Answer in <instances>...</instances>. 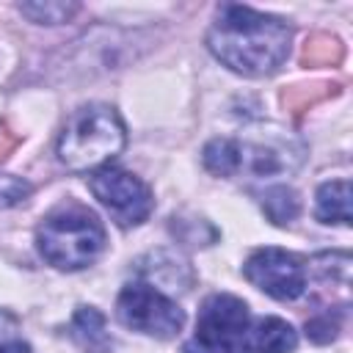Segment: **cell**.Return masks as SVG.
Instances as JSON below:
<instances>
[{
	"label": "cell",
	"mask_w": 353,
	"mask_h": 353,
	"mask_svg": "<svg viewBox=\"0 0 353 353\" xmlns=\"http://www.w3.org/2000/svg\"><path fill=\"white\" fill-rule=\"evenodd\" d=\"M292 30L284 19L248 6L223 3L207 30L210 52L243 77L273 74L290 52Z\"/></svg>",
	"instance_id": "obj_1"
},
{
	"label": "cell",
	"mask_w": 353,
	"mask_h": 353,
	"mask_svg": "<svg viewBox=\"0 0 353 353\" xmlns=\"http://www.w3.org/2000/svg\"><path fill=\"white\" fill-rule=\"evenodd\" d=\"M306 157V146L281 127H265L243 138H212L204 152V168L215 176L251 174L259 179L292 174Z\"/></svg>",
	"instance_id": "obj_2"
},
{
	"label": "cell",
	"mask_w": 353,
	"mask_h": 353,
	"mask_svg": "<svg viewBox=\"0 0 353 353\" xmlns=\"http://www.w3.org/2000/svg\"><path fill=\"white\" fill-rule=\"evenodd\" d=\"M127 143V130L121 116L102 102L77 108L58 135V160L69 171H97L110 165Z\"/></svg>",
	"instance_id": "obj_3"
},
{
	"label": "cell",
	"mask_w": 353,
	"mask_h": 353,
	"mask_svg": "<svg viewBox=\"0 0 353 353\" xmlns=\"http://www.w3.org/2000/svg\"><path fill=\"white\" fill-rule=\"evenodd\" d=\"M36 245L44 262L58 270H80L97 262L105 248V229L99 218L83 207H61L50 212L36 229Z\"/></svg>",
	"instance_id": "obj_4"
},
{
	"label": "cell",
	"mask_w": 353,
	"mask_h": 353,
	"mask_svg": "<svg viewBox=\"0 0 353 353\" xmlns=\"http://www.w3.org/2000/svg\"><path fill=\"white\" fill-rule=\"evenodd\" d=\"M248 306L237 295L215 292L199 309L196 334L182 345V353H245Z\"/></svg>",
	"instance_id": "obj_5"
},
{
	"label": "cell",
	"mask_w": 353,
	"mask_h": 353,
	"mask_svg": "<svg viewBox=\"0 0 353 353\" xmlns=\"http://www.w3.org/2000/svg\"><path fill=\"white\" fill-rule=\"evenodd\" d=\"M116 317L121 325L154 339H171L185 325V312L176 306V301L146 281L124 284L116 298Z\"/></svg>",
	"instance_id": "obj_6"
},
{
	"label": "cell",
	"mask_w": 353,
	"mask_h": 353,
	"mask_svg": "<svg viewBox=\"0 0 353 353\" xmlns=\"http://www.w3.org/2000/svg\"><path fill=\"white\" fill-rule=\"evenodd\" d=\"M94 199L113 215L119 226H138L149 218L154 199L149 185L119 165H102L88 176Z\"/></svg>",
	"instance_id": "obj_7"
},
{
	"label": "cell",
	"mask_w": 353,
	"mask_h": 353,
	"mask_svg": "<svg viewBox=\"0 0 353 353\" xmlns=\"http://www.w3.org/2000/svg\"><path fill=\"white\" fill-rule=\"evenodd\" d=\"M243 276L276 301H295L306 292V265L298 254L284 248H256L245 259Z\"/></svg>",
	"instance_id": "obj_8"
},
{
	"label": "cell",
	"mask_w": 353,
	"mask_h": 353,
	"mask_svg": "<svg viewBox=\"0 0 353 353\" xmlns=\"http://www.w3.org/2000/svg\"><path fill=\"white\" fill-rule=\"evenodd\" d=\"M245 353H292L298 347V331L281 317H259L248 323Z\"/></svg>",
	"instance_id": "obj_9"
},
{
	"label": "cell",
	"mask_w": 353,
	"mask_h": 353,
	"mask_svg": "<svg viewBox=\"0 0 353 353\" xmlns=\"http://www.w3.org/2000/svg\"><path fill=\"white\" fill-rule=\"evenodd\" d=\"M72 339L85 350V353H110L113 336L105 325V314L97 312L94 306H80L72 317Z\"/></svg>",
	"instance_id": "obj_10"
},
{
	"label": "cell",
	"mask_w": 353,
	"mask_h": 353,
	"mask_svg": "<svg viewBox=\"0 0 353 353\" xmlns=\"http://www.w3.org/2000/svg\"><path fill=\"white\" fill-rule=\"evenodd\" d=\"M314 215L320 223H350V182L347 179H331L317 188L314 196Z\"/></svg>",
	"instance_id": "obj_11"
},
{
	"label": "cell",
	"mask_w": 353,
	"mask_h": 353,
	"mask_svg": "<svg viewBox=\"0 0 353 353\" xmlns=\"http://www.w3.org/2000/svg\"><path fill=\"white\" fill-rule=\"evenodd\" d=\"M262 210H265V215H268L273 223L284 226V223L295 221V215L301 212V201H298V193H295L292 188H287V185H273V188H268L265 196H262Z\"/></svg>",
	"instance_id": "obj_12"
},
{
	"label": "cell",
	"mask_w": 353,
	"mask_h": 353,
	"mask_svg": "<svg viewBox=\"0 0 353 353\" xmlns=\"http://www.w3.org/2000/svg\"><path fill=\"white\" fill-rule=\"evenodd\" d=\"M19 11L36 25H61L77 14V6L74 3H52V0L41 3V0H36V3H19Z\"/></svg>",
	"instance_id": "obj_13"
},
{
	"label": "cell",
	"mask_w": 353,
	"mask_h": 353,
	"mask_svg": "<svg viewBox=\"0 0 353 353\" xmlns=\"http://www.w3.org/2000/svg\"><path fill=\"white\" fill-rule=\"evenodd\" d=\"M317 55H320L323 61H339L342 47H339V41L331 39V36H314L312 44H306L303 58H306V61H317Z\"/></svg>",
	"instance_id": "obj_14"
},
{
	"label": "cell",
	"mask_w": 353,
	"mask_h": 353,
	"mask_svg": "<svg viewBox=\"0 0 353 353\" xmlns=\"http://www.w3.org/2000/svg\"><path fill=\"white\" fill-rule=\"evenodd\" d=\"M306 334H309L314 342H328V339H334V336H336V323L331 320V312H325V314L309 320V323H306Z\"/></svg>",
	"instance_id": "obj_15"
},
{
	"label": "cell",
	"mask_w": 353,
	"mask_h": 353,
	"mask_svg": "<svg viewBox=\"0 0 353 353\" xmlns=\"http://www.w3.org/2000/svg\"><path fill=\"white\" fill-rule=\"evenodd\" d=\"M28 185L19 182L17 176H0V207H8V204H17L19 199L28 196Z\"/></svg>",
	"instance_id": "obj_16"
},
{
	"label": "cell",
	"mask_w": 353,
	"mask_h": 353,
	"mask_svg": "<svg viewBox=\"0 0 353 353\" xmlns=\"http://www.w3.org/2000/svg\"><path fill=\"white\" fill-rule=\"evenodd\" d=\"M0 353H30V347H28V342L11 339V342H3L0 345Z\"/></svg>",
	"instance_id": "obj_17"
}]
</instances>
